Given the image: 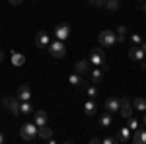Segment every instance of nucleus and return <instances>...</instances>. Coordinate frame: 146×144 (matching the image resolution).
<instances>
[{
    "label": "nucleus",
    "instance_id": "nucleus-1",
    "mask_svg": "<svg viewBox=\"0 0 146 144\" xmlns=\"http://www.w3.org/2000/svg\"><path fill=\"white\" fill-rule=\"evenodd\" d=\"M20 136H22V140H25V142H33L35 138H37V125L35 123H25V125H22Z\"/></svg>",
    "mask_w": 146,
    "mask_h": 144
},
{
    "label": "nucleus",
    "instance_id": "nucleus-2",
    "mask_svg": "<svg viewBox=\"0 0 146 144\" xmlns=\"http://www.w3.org/2000/svg\"><path fill=\"white\" fill-rule=\"evenodd\" d=\"M47 49H49V53L55 56V58H64V56H66V47H64V41H58V39H56V41H51Z\"/></svg>",
    "mask_w": 146,
    "mask_h": 144
},
{
    "label": "nucleus",
    "instance_id": "nucleus-3",
    "mask_svg": "<svg viewBox=\"0 0 146 144\" xmlns=\"http://www.w3.org/2000/svg\"><path fill=\"white\" fill-rule=\"evenodd\" d=\"M90 64L92 66H103L105 64V60H107V56H105V53H103V49L101 47H96L94 51H92V55H90Z\"/></svg>",
    "mask_w": 146,
    "mask_h": 144
},
{
    "label": "nucleus",
    "instance_id": "nucleus-4",
    "mask_svg": "<svg viewBox=\"0 0 146 144\" xmlns=\"http://www.w3.org/2000/svg\"><path fill=\"white\" fill-rule=\"evenodd\" d=\"M98 41H100L101 47H113V45L117 43V33L105 29V31H101V33L98 35Z\"/></svg>",
    "mask_w": 146,
    "mask_h": 144
},
{
    "label": "nucleus",
    "instance_id": "nucleus-5",
    "mask_svg": "<svg viewBox=\"0 0 146 144\" xmlns=\"http://www.w3.org/2000/svg\"><path fill=\"white\" fill-rule=\"evenodd\" d=\"M2 107H4V109H8L14 117H18V115H20V100H18V98H10V96H8V98H4V100H2Z\"/></svg>",
    "mask_w": 146,
    "mask_h": 144
},
{
    "label": "nucleus",
    "instance_id": "nucleus-6",
    "mask_svg": "<svg viewBox=\"0 0 146 144\" xmlns=\"http://www.w3.org/2000/svg\"><path fill=\"white\" fill-rule=\"evenodd\" d=\"M119 115L123 119H129L133 115V103H131V98H121V105H119Z\"/></svg>",
    "mask_w": 146,
    "mask_h": 144
},
{
    "label": "nucleus",
    "instance_id": "nucleus-7",
    "mask_svg": "<svg viewBox=\"0 0 146 144\" xmlns=\"http://www.w3.org/2000/svg\"><path fill=\"white\" fill-rule=\"evenodd\" d=\"M55 37L58 39V41H66L68 37H70V25H68V23L56 25L55 27Z\"/></svg>",
    "mask_w": 146,
    "mask_h": 144
},
{
    "label": "nucleus",
    "instance_id": "nucleus-8",
    "mask_svg": "<svg viewBox=\"0 0 146 144\" xmlns=\"http://www.w3.org/2000/svg\"><path fill=\"white\" fill-rule=\"evenodd\" d=\"M49 43H51V37H49L47 31H39V33L35 35V45H37L39 49H47Z\"/></svg>",
    "mask_w": 146,
    "mask_h": 144
},
{
    "label": "nucleus",
    "instance_id": "nucleus-9",
    "mask_svg": "<svg viewBox=\"0 0 146 144\" xmlns=\"http://www.w3.org/2000/svg\"><path fill=\"white\" fill-rule=\"evenodd\" d=\"M105 109L107 113H119V105H121V98H109V100H105Z\"/></svg>",
    "mask_w": 146,
    "mask_h": 144
},
{
    "label": "nucleus",
    "instance_id": "nucleus-10",
    "mask_svg": "<svg viewBox=\"0 0 146 144\" xmlns=\"http://www.w3.org/2000/svg\"><path fill=\"white\" fill-rule=\"evenodd\" d=\"M20 101H29L31 100V88L27 86V84H22L20 88H18V96H16Z\"/></svg>",
    "mask_w": 146,
    "mask_h": 144
},
{
    "label": "nucleus",
    "instance_id": "nucleus-11",
    "mask_svg": "<svg viewBox=\"0 0 146 144\" xmlns=\"http://www.w3.org/2000/svg\"><path fill=\"white\" fill-rule=\"evenodd\" d=\"M90 68H92V64H90L88 58H80V60H76V64H74V70H76L78 74H88Z\"/></svg>",
    "mask_w": 146,
    "mask_h": 144
},
{
    "label": "nucleus",
    "instance_id": "nucleus-12",
    "mask_svg": "<svg viewBox=\"0 0 146 144\" xmlns=\"http://www.w3.org/2000/svg\"><path fill=\"white\" fill-rule=\"evenodd\" d=\"M47 119H49V115H47V111H43V109H37L33 113V123L37 125V127L47 125Z\"/></svg>",
    "mask_w": 146,
    "mask_h": 144
},
{
    "label": "nucleus",
    "instance_id": "nucleus-13",
    "mask_svg": "<svg viewBox=\"0 0 146 144\" xmlns=\"http://www.w3.org/2000/svg\"><path fill=\"white\" fill-rule=\"evenodd\" d=\"M129 56H131L133 60H142L146 56V53L140 49V45H133V47L129 49Z\"/></svg>",
    "mask_w": 146,
    "mask_h": 144
},
{
    "label": "nucleus",
    "instance_id": "nucleus-14",
    "mask_svg": "<svg viewBox=\"0 0 146 144\" xmlns=\"http://www.w3.org/2000/svg\"><path fill=\"white\" fill-rule=\"evenodd\" d=\"M131 129L129 127H123V129H119V133H117V142H131Z\"/></svg>",
    "mask_w": 146,
    "mask_h": 144
},
{
    "label": "nucleus",
    "instance_id": "nucleus-15",
    "mask_svg": "<svg viewBox=\"0 0 146 144\" xmlns=\"http://www.w3.org/2000/svg\"><path fill=\"white\" fill-rule=\"evenodd\" d=\"M53 136V131L47 127V125H43V127H37V138H41V140H49Z\"/></svg>",
    "mask_w": 146,
    "mask_h": 144
},
{
    "label": "nucleus",
    "instance_id": "nucleus-16",
    "mask_svg": "<svg viewBox=\"0 0 146 144\" xmlns=\"http://www.w3.org/2000/svg\"><path fill=\"white\" fill-rule=\"evenodd\" d=\"M90 78H92V84H100L101 80H103V70H101V66H94Z\"/></svg>",
    "mask_w": 146,
    "mask_h": 144
},
{
    "label": "nucleus",
    "instance_id": "nucleus-17",
    "mask_svg": "<svg viewBox=\"0 0 146 144\" xmlns=\"http://www.w3.org/2000/svg\"><path fill=\"white\" fill-rule=\"evenodd\" d=\"M12 64H14V66H23V64H25V55L12 51Z\"/></svg>",
    "mask_w": 146,
    "mask_h": 144
},
{
    "label": "nucleus",
    "instance_id": "nucleus-18",
    "mask_svg": "<svg viewBox=\"0 0 146 144\" xmlns=\"http://www.w3.org/2000/svg\"><path fill=\"white\" fill-rule=\"evenodd\" d=\"M131 103H133V109H138L140 113L146 111V98H135L131 100Z\"/></svg>",
    "mask_w": 146,
    "mask_h": 144
},
{
    "label": "nucleus",
    "instance_id": "nucleus-19",
    "mask_svg": "<svg viewBox=\"0 0 146 144\" xmlns=\"http://www.w3.org/2000/svg\"><path fill=\"white\" fill-rule=\"evenodd\" d=\"M96 111H98V105H96V101H94V100H88L86 103H84V113H86L88 117L96 115Z\"/></svg>",
    "mask_w": 146,
    "mask_h": 144
},
{
    "label": "nucleus",
    "instance_id": "nucleus-20",
    "mask_svg": "<svg viewBox=\"0 0 146 144\" xmlns=\"http://www.w3.org/2000/svg\"><path fill=\"white\" fill-rule=\"evenodd\" d=\"M68 82H70L72 86H78V88H86V82L82 80V74H78V72H74L72 76L68 78Z\"/></svg>",
    "mask_w": 146,
    "mask_h": 144
},
{
    "label": "nucleus",
    "instance_id": "nucleus-21",
    "mask_svg": "<svg viewBox=\"0 0 146 144\" xmlns=\"http://www.w3.org/2000/svg\"><path fill=\"white\" fill-rule=\"evenodd\" d=\"M115 33H117V43H125V39H127V35H129V27H127V25H119Z\"/></svg>",
    "mask_w": 146,
    "mask_h": 144
},
{
    "label": "nucleus",
    "instance_id": "nucleus-22",
    "mask_svg": "<svg viewBox=\"0 0 146 144\" xmlns=\"http://www.w3.org/2000/svg\"><path fill=\"white\" fill-rule=\"evenodd\" d=\"M33 113V107L29 101H20V115H31Z\"/></svg>",
    "mask_w": 146,
    "mask_h": 144
},
{
    "label": "nucleus",
    "instance_id": "nucleus-23",
    "mask_svg": "<svg viewBox=\"0 0 146 144\" xmlns=\"http://www.w3.org/2000/svg\"><path fill=\"white\" fill-rule=\"evenodd\" d=\"M103 8H107L109 12H117L119 8H121V2H119V0H105Z\"/></svg>",
    "mask_w": 146,
    "mask_h": 144
},
{
    "label": "nucleus",
    "instance_id": "nucleus-24",
    "mask_svg": "<svg viewBox=\"0 0 146 144\" xmlns=\"http://www.w3.org/2000/svg\"><path fill=\"white\" fill-rule=\"evenodd\" d=\"M111 123H113L111 113H107V115H101V119H100V125H101V127H111Z\"/></svg>",
    "mask_w": 146,
    "mask_h": 144
},
{
    "label": "nucleus",
    "instance_id": "nucleus-25",
    "mask_svg": "<svg viewBox=\"0 0 146 144\" xmlns=\"http://www.w3.org/2000/svg\"><path fill=\"white\" fill-rule=\"evenodd\" d=\"M125 121H127V127H129L131 131H136V129H138V119H136V117L131 115V117H129V119H125Z\"/></svg>",
    "mask_w": 146,
    "mask_h": 144
},
{
    "label": "nucleus",
    "instance_id": "nucleus-26",
    "mask_svg": "<svg viewBox=\"0 0 146 144\" xmlns=\"http://www.w3.org/2000/svg\"><path fill=\"white\" fill-rule=\"evenodd\" d=\"M86 94L90 96L92 100H96V98H98V88H96V84H94V86H86Z\"/></svg>",
    "mask_w": 146,
    "mask_h": 144
},
{
    "label": "nucleus",
    "instance_id": "nucleus-27",
    "mask_svg": "<svg viewBox=\"0 0 146 144\" xmlns=\"http://www.w3.org/2000/svg\"><path fill=\"white\" fill-rule=\"evenodd\" d=\"M138 144H146V131L138 129Z\"/></svg>",
    "mask_w": 146,
    "mask_h": 144
},
{
    "label": "nucleus",
    "instance_id": "nucleus-28",
    "mask_svg": "<svg viewBox=\"0 0 146 144\" xmlns=\"http://www.w3.org/2000/svg\"><path fill=\"white\" fill-rule=\"evenodd\" d=\"M92 6H96V8H103V4H105V0H88Z\"/></svg>",
    "mask_w": 146,
    "mask_h": 144
},
{
    "label": "nucleus",
    "instance_id": "nucleus-29",
    "mask_svg": "<svg viewBox=\"0 0 146 144\" xmlns=\"http://www.w3.org/2000/svg\"><path fill=\"white\" fill-rule=\"evenodd\" d=\"M131 41H133V45H140L142 43V37L140 35H131Z\"/></svg>",
    "mask_w": 146,
    "mask_h": 144
},
{
    "label": "nucleus",
    "instance_id": "nucleus-30",
    "mask_svg": "<svg viewBox=\"0 0 146 144\" xmlns=\"http://www.w3.org/2000/svg\"><path fill=\"white\" fill-rule=\"evenodd\" d=\"M101 142H103V144H113V142H117V138H113V136H105Z\"/></svg>",
    "mask_w": 146,
    "mask_h": 144
},
{
    "label": "nucleus",
    "instance_id": "nucleus-31",
    "mask_svg": "<svg viewBox=\"0 0 146 144\" xmlns=\"http://www.w3.org/2000/svg\"><path fill=\"white\" fill-rule=\"evenodd\" d=\"M10 2V6H22L23 4V0H8Z\"/></svg>",
    "mask_w": 146,
    "mask_h": 144
},
{
    "label": "nucleus",
    "instance_id": "nucleus-32",
    "mask_svg": "<svg viewBox=\"0 0 146 144\" xmlns=\"http://www.w3.org/2000/svg\"><path fill=\"white\" fill-rule=\"evenodd\" d=\"M90 142H92V144H100V142H101V140H100V138H96V136H94V138H92Z\"/></svg>",
    "mask_w": 146,
    "mask_h": 144
},
{
    "label": "nucleus",
    "instance_id": "nucleus-33",
    "mask_svg": "<svg viewBox=\"0 0 146 144\" xmlns=\"http://www.w3.org/2000/svg\"><path fill=\"white\" fill-rule=\"evenodd\" d=\"M140 68H142V70H146V60H144V58L140 60Z\"/></svg>",
    "mask_w": 146,
    "mask_h": 144
},
{
    "label": "nucleus",
    "instance_id": "nucleus-34",
    "mask_svg": "<svg viewBox=\"0 0 146 144\" xmlns=\"http://www.w3.org/2000/svg\"><path fill=\"white\" fill-rule=\"evenodd\" d=\"M140 49H142V51L146 53V43H140Z\"/></svg>",
    "mask_w": 146,
    "mask_h": 144
},
{
    "label": "nucleus",
    "instance_id": "nucleus-35",
    "mask_svg": "<svg viewBox=\"0 0 146 144\" xmlns=\"http://www.w3.org/2000/svg\"><path fill=\"white\" fill-rule=\"evenodd\" d=\"M4 60V53H2V49H0V62Z\"/></svg>",
    "mask_w": 146,
    "mask_h": 144
},
{
    "label": "nucleus",
    "instance_id": "nucleus-36",
    "mask_svg": "<svg viewBox=\"0 0 146 144\" xmlns=\"http://www.w3.org/2000/svg\"><path fill=\"white\" fill-rule=\"evenodd\" d=\"M2 142H4V134L0 133V144H2Z\"/></svg>",
    "mask_w": 146,
    "mask_h": 144
},
{
    "label": "nucleus",
    "instance_id": "nucleus-37",
    "mask_svg": "<svg viewBox=\"0 0 146 144\" xmlns=\"http://www.w3.org/2000/svg\"><path fill=\"white\" fill-rule=\"evenodd\" d=\"M142 10H144V14H146V2H144V4H142Z\"/></svg>",
    "mask_w": 146,
    "mask_h": 144
},
{
    "label": "nucleus",
    "instance_id": "nucleus-38",
    "mask_svg": "<svg viewBox=\"0 0 146 144\" xmlns=\"http://www.w3.org/2000/svg\"><path fill=\"white\" fill-rule=\"evenodd\" d=\"M136 2H138V4H142V2H144V0H136Z\"/></svg>",
    "mask_w": 146,
    "mask_h": 144
},
{
    "label": "nucleus",
    "instance_id": "nucleus-39",
    "mask_svg": "<svg viewBox=\"0 0 146 144\" xmlns=\"http://www.w3.org/2000/svg\"><path fill=\"white\" fill-rule=\"evenodd\" d=\"M144 113H146V111H144ZM144 127H146V115H144Z\"/></svg>",
    "mask_w": 146,
    "mask_h": 144
}]
</instances>
